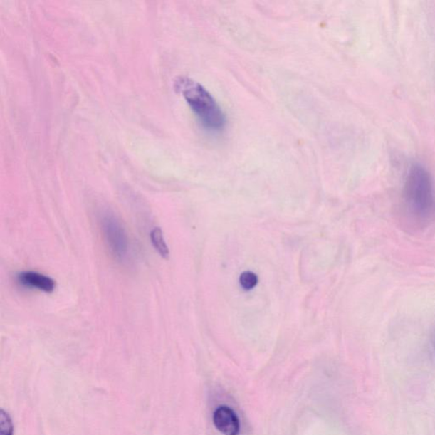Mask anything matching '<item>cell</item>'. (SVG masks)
<instances>
[{
  "label": "cell",
  "instance_id": "cell-8",
  "mask_svg": "<svg viewBox=\"0 0 435 435\" xmlns=\"http://www.w3.org/2000/svg\"><path fill=\"white\" fill-rule=\"evenodd\" d=\"M13 431L12 424L10 416L1 412V425H0V434L1 435H11Z\"/></svg>",
  "mask_w": 435,
  "mask_h": 435
},
{
  "label": "cell",
  "instance_id": "cell-3",
  "mask_svg": "<svg viewBox=\"0 0 435 435\" xmlns=\"http://www.w3.org/2000/svg\"><path fill=\"white\" fill-rule=\"evenodd\" d=\"M100 225L105 241L117 258L125 259L129 251V240L124 227L115 215L107 212L102 215Z\"/></svg>",
  "mask_w": 435,
  "mask_h": 435
},
{
  "label": "cell",
  "instance_id": "cell-6",
  "mask_svg": "<svg viewBox=\"0 0 435 435\" xmlns=\"http://www.w3.org/2000/svg\"><path fill=\"white\" fill-rule=\"evenodd\" d=\"M151 240L154 248L164 258L169 257V250L164 240V234L159 227L154 228L151 232Z\"/></svg>",
  "mask_w": 435,
  "mask_h": 435
},
{
  "label": "cell",
  "instance_id": "cell-2",
  "mask_svg": "<svg viewBox=\"0 0 435 435\" xmlns=\"http://www.w3.org/2000/svg\"><path fill=\"white\" fill-rule=\"evenodd\" d=\"M405 201L408 212L419 221H425L433 214L434 197L431 175L420 164L408 171L405 184Z\"/></svg>",
  "mask_w": 435,
  "mask_h": 435
},
{
  "label": "cell",
  "instance_id": "cell-1",
  "mask_svg": "<svg viewBox=\"0 0 435 435\" xmlns=\"http://www.w3.org/2000/svg\"><path fill=\"white\" fill-rule=\"evenodd\" d=\"M174 88L187 100L205 128L219 130L225 126L226 117L222 110L200 83L187 77H179L174 82Z\"/></svg>",
  "mask_w": 435,
  "mask_h": 435
},
{
  "label": "cell",
  "instance_id": "cell-5",
  "mask_svg": "<svg viewBox=\"0 0 435 435\" xmlns=\"http://www.w3.org/2000/svg\"><path fill=\"white\" fill-rule=\"evenodd\" d=\"M17 280L25 287L36 288L46 293H52L56 288L55 280L38 272L25 271L17 276Z\"/></svg>",
  "mask_w": 435,
  "mask_h": 435
},
{
  "label": "cell",
  "instance_id": "cell-7",
  "mask_svg": "<svg viewBox=\"0 0 435 435\" xmlns=\"http://www.w3.org/2000/svg\"><path fill=\"white\" fill-rule=\"evenodd\" d=\"M258 283L257 276L251 271H245L240 276V284L245 290H251Z\"/></svg>",
  "mask_w": 435,
  "mask_h": 435
},
{
  "label": "cell",
  "instance_id": "cell-4",
  "mask_svg": "<svg viewBox=\"0 0 435 435\" xmlns=\"http://www.w3.org/2000/svg\"><path fill=\"white\" fill-rule=\"evenodd\" d=\"M214 424L224 435H239L240 423L236 412L231 408L221 406L214 412Z\"/></svg>",
  "mask_w": 435,
  "mask_h": 435
}]
</instances>
